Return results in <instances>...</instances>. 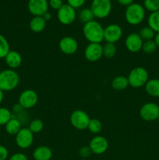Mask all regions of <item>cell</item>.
<instances>
[{
  "label": "cell",
  "instance_id": "1",
  "mask_svg": "<svg viewBox=\"0 0 159 160\" xmlns=\"http://www.w3.org/2000/svg\"><path fill=\"white\" fill-rule=\"evenodd\" d=\"M83 34L90 43L101 44L104 41V28L99 22L94 20L84 23Z\"/></svg>",
  "mask_w": 159,
  "mask_h": 160
},
{
  "label": "cell",
  "instance_id": "2",
  "mask_svg": "<svg viewBox=\"0 0 159 160\" xmlns=\"http://www.w3.org/2000/svg\"><path fill=\"white\" fill-rule=\"evenodd\" d=\"M19 84L20 76L15 70L6 69L0 71V89L2 92L14 90Z\"/></svg>",
  "mask_w": 159,
  "mask_h": 160
},
{
  "label": "cell",
  "instance_id": "3",
  "mask_svg": "<svg viewBox=\"0 0 159 160\" xmlns=\"http://www.w3.org/2000/svg\"><path fill=\"white\" fill-rule=\"evenodd\" d=\"M145 9L142 5L139 3H132L126 6L125 11V18L129 24L136 26L143 21L145 18Z\"/></svg>",
  "mask_w": 159,
  "mask_h": 160
},
{
  "label": "cell",
  "instance_id": "4",
  "mask_svg": "<svg viewBox=\"0 0 159 160\" xmlns=\"http://www.w3.org/2000/svg\"><path fill=\"white\" fill-rule=\"evenodd\" d=\"M127 78L130 87L140 88L147 84L149 80V73L144 67H137L131 70Z\"/></svg>",
  "mask_w": 159,
  "mask_h": 160
},
{
  "label": "cell",
  "instance_id": "5",
  "mask_svg": "<svg viewBox=\"0 0 159 160\" xmlns=\"http://www.w3.org/2000/svg\"><path fill=\"white\" fill-rule=\"evenodd\" d=\"M112 5L111 0H93L90 9L94 17L104 19L108 17L112 12Z\"/></svg>",
  "mask_w": 159,
  "mask_h": 160
},
{
  "label": "cell",
  "instance_id": "6",
  "mask_svg": "<svg viewBox=\"0 0 159 160\" xmlns=\"http://www.w3.org/2000/svg\"><path fill=\"white\" fill-rule=\"evenodd\" d=\"M90 120V118L88 114L82 109H76L70 114V123L78 131H84L87 129Z\"/></svg>",
  "mask_w": 159,
  "mask_h": 160
},
{
  "label": "cell",
  "instance_id": "7",
  "mask_svg": "<svg viewBox=\"0 0 159 160\" xmlns=\"http://www.w3.org/2000/svg\"><path fill=\"white\" fill-rule=\"evenodd\" d=\"M38 102V95L34 90L26 89L20 93L18 98V103L23 109L34 108Z\"/></svg>",
  "mask_w": 159,
  "mask_h": 160
},
{
  "label": "cell",
  "instance_id": "8",
  "mask_svg": "<svg viewBox=\"0 0 159 160\" xmlns=\"http://www.w3.org/2000/svg\"><path fill=\"white\" fill-rule=\"evenodd\" d=\"M139 112L142 120L147 122L154 121L159 117V106L155 102H147L140 107Z\"/></svg>",
  "mask_w": 159,
  "mask_h": 160
},
{
  "label": "cell",
  "instance_id": "9",
  "mask_svg": "<svg viewBox=\"0 0 159 160\" xmlns=\"http://www.w3.org/2000/svg\"><path fill=\"white\" fill-rule=\"evenodd\" d=\"M58 20L63 25H70L76 18V9L70 5L63 4L62 7L57 10Z\"/></svg>",
  "mask_w": 159,
  "mask_h": 160
},
{
  "label": "cell",
  "instance_id": "10",
  "mask_svg": "<svg viewBox=\"0 0 159 160\" xmlns=\"http://www.w3.org/2000/svg\"><path fill=\"white\" fill-rule=\"evenodd\" d=\"M15 142L20 148L26 149L30 148L34 142V134L28 128H22L15 135Z\"/></svg>",
  "mask_w": 159,
  "mask_h": 160
},
{
  "label": "cell",
  "instance_id": "11",
  "mask_svg": "<svg viewBox=\"0 0 159 160\" xmlns=\"http://www.w3.org/2000/svg\"><path fill=\"white\" fill-rule=\"evenodd\" d=\"M123 37V29L116 23L109 24L104 28V40L109 43H116Z\"/></svg>",
  "mask_w": 159,
  "mask_h": 160
},
{
  "label": "cell",
  "instance_id": "12",
  "mask_svg": "<svg viewBox=\"0 0 159 160\" xmlns=\"http://www.w3.org/2000/svg\"><path fill=\"white\" fill-rule=\"evenodd\" d=\"M84 56L89 62H97L103 56L102 45L100 43H89L84 49Z\"/></svg>",
  "mask_w": 159,
  "mask_h": 160
},
{
  "label": "cell",
  "instance_id": "13",
  "mask_svg": "<svg viewBox=\"0 0 159 160\" xmlns=\"http://www.w3.org/2000/svg\"><path fill=\"white\" fill-rule=\"evenodd\" d=\"M48 0H29L27 3L28 11L34 17H42L48 10Z\"/></svg>",
  "mask_w": 159,
  "mask_h": 160
},
{
  "label": "cell",
  "instance_id": "14",
  "mask_svg": "<svg viewBox=\"0 0 159 160\" xmlns=\"http://www.w3.org/2000/svg\"><path fill=\"white\" fill-rule=\"evenodd\" d=\"M78 47L77 41L71 36H65L59 42V49L65 55H73L78 50Z\"/></svg>",
  "mask_w": 159,
  "mask_h": 160
},
{
  "label": "cell",
  "instance_id": "15",
  "mask_svg": "<svg viewBox=\"0 0 159 160\" xmlns=\"http://www.w3.org/2000/svg\"><path fill=\"white\" fill-rule=\"evenodd\" d=\"M143 41L138 34V33H131L128 34L125 40V45L126 49L132 53L139 52L142 50Z\"/></svg>",
  "mask_w": 159,
  "mask_h": 160
},
{
  "label": "cell",
  "instance_id": "16",
  "mask_svg": "<svg viewBox=\"0 0 159 160\" xmlns=\"http://www.w3.org/2000/svg\"><path fill=\"white\" fill-rule=\"evenodd\" d=\"M89 147L91 149L92 153L96 155H101L105 152L108 148V142L103 136H95L90 141Z\"/></svg>",
  "mask_w": 159,
  "mask_h": 160
},
{
  "label": "cell",
  "instance_id": "17",
  "mask_svg": "<svg viewBox=\"0 0 159 160\" xmlns=\"http://www.w3.org/2000/svg\"><path fill=\"white\" fill-rule=\"evenodd\" d=\"M6 64L11 70H16L22 64V56L20 53L15 50H10L4 58Z\"/></svg>",
  "mask_w": 159,
  "mask_h": 160
},
{
  "label": "cell",
  "instance_id": "18",
  "mask_svg": "<svg viewBox=\"0 0 159 160\" xmlns=\"http://www.w3.org/2000/svg\"><path fill=\"white\" fill-rule=\"evenodd\" d=\"M52 157V151L46 145H41L36 148L33 152V158L34 160H50Z\"/></svg>",
  "mask_w": 159,
  "mask_h": 160
},
{
  "label": "cell",
  "instance_id": "19",
  "mask_svg": "<svg viewBox=\"0 0 159 160\" xmlns=\"http://www.w3.org/2000/svg\"><path fill=\"white\" fill-rule=\"evenodd\" d=\"M144 87L147 95L154 98H159V79H149Z\"/></svg>",
  "mask_w": 159,
  "mask_h": 160
},
{
  "label": "cell",
  "instance_id": "20",
  "mask_svg": "<svg viewBox=\"0 0 159 160\" xmlns=\"http://www.w3.org/2000/svg\"><path fill=\"white\" fill-rule=\"evenodd\" d=\"M5 129L6 133L10 135H16L22 129L21 121L17 117H12L10 120L5 125Z\"/></svg>",
  "mask_w": 159,
  "mask_h": 160
},
{
  "label": "cell",
  "instance_id": "21",
  "mask_svg": "<svg viewBox=\"0 0 159 160\" xmlns=\"http://www.w3.org/2000/svg\"><path fill=\"white\" fill-rule=\"evenodd\" d=\"M30 29L34 33H41L46 27V21L42 17H34L29 23Z\"/></svg>",
  "mask_w": 159,
  "mask_h": 160
},
{
  "label": "cell",
  "instance_id": "22",
  "mask_svg": "<svg viewBox=\"0 0 159 160\" xmlns=\"http://www.w3.org/2000/svg\"><path fill=\"white\" fill-rule=\"evenodd\" d=\"M112 88L116 91H123L129 87L128 78L124 76H117L112 81Z\"/></svg>",
  "mask_w": 159,
  "mask_h": 160
},
{
  "label": "cell",
  "instance_id": "23",
  "mask_svg": "<svg viewBox=\"0 0 159 160\" xmlns=\"http://www.w3.org/2000/svg\"><path fill=\"white\" fill-rule=\"evenodd\" d=\"M147 23L148 27H150L154 32H159V10L151 12L148 17Z\"/></svg>",
  "mask_w": 159,
  "mask_h": 160
},
{
  "label": "cell",
  "instance_id": "24",
  "mask_svg": "<svg viewBox=\"0 0 159 160\" xmlns=\"http://www.w3.org/2000/svg\"><path fill=\"white\" fill-rule=\"evenodd\" d=\"M103 48V56L108 59L113 58L117 52V48L115 44L106 42L104 45H102Z\"/></svg>",
  "mask_w": 159,
  "mask_h": 160
},
{
  "label": "cell",
  "instance_id": "25",
  "mask_svg": "<svg viewBox=\"0 0 159 160\" xmlns=\"http://www.w3.org/2000/svg\"><path fill=\"white\" fill-rule=\"evenodd\" d=\"M138 34L141 38L143 42L149 40H154L155 37L156 33L151 29L150 27H143V28L140 30Z\"/></svg>",
  "mask_w": 159,
  "mask_h": 160
},
{
  "label": "cell",
  "instance_id": "26",
  "mask_svg": "<svg viewBox=\"0 0 159 160\" xmlns=\"http://www.w3.org/2000/svg\"><path fill=\"white\" fill-rule=\"evenodd\" d=\"M9 51L10 46L9 42L5 36L0 34V59H4Z\"/></svg>",
  "mask_w": 159,
  "mask_h": 160
},
{
  "label": "cell",
  "instance_id": "27",
  "mask_svg": "<svg viewBox=\"0 0 159 160\" xmlns=\"http://www.w3.org/2000/svg\"><path fill=\"white\" fill-rule=\"evenodd\" d=\"M102 123L98 119H90L87 129L90 133L94 134H98L102 130Z\"/></svg>",
  "mask_w": 159,
  "mask_h": 160
},
{
  "label": "cell",
  "instance_id": "28",
  "mask_svg": "<svg viewBox=\"0 0 159 160\" xmlns=\"http://www.w3.org/2000/svg\"><path fill=\"white\" fill-rule=\"evenodd\" d=\"M28 128L33 134H38L44 129V122L41 119H34L31 120Z\"/></svg>",
  "mask_w": 159,
  "mask_h": 160
},
{
  "label": "cell",
  "instance_id": "29",
  "mask_svg": "<svg viewBox=\"0 0 159 160\" xmlns=\"http://www.w3.org/2000/svg\"><path fill=\"white\" fill-rule=\"evenodd\" d=\"M79 18L82 23H88V22L94 20V16L90 8H85V9H83L80 12Z\"/></svg>",
  "mask_w": 159,
  "mask_h": 160
},
{
  "label": "cell",
  "instance_id": "30",
  "mask_svg": "<svg viewBox=\"0 0 159 160\" xmlns=\"http://www.w3.org/2000/svg\"><path fill=\"white\" fill-rule=\"evenodd\" d=\"M12 117V114L9 109L0 107V126H5Z\"/></svg>",
  "mask_w": 159,
  "mask_h": 160
},
{
  "label": "cell",
  "instance_id": "31",
  "mask_svg": "<svg viewBox=\"0 0 159 160\" xmlns=\"http://www.w3.org/2000/svg\"><path fill=\"white\" fill-rule=\"evenodd\" d=\"M157 46L156 45L154 40H149L145 41L143 43L142 46V51L146 54H152L157 49Z\"/></svg>",
  "mask_w": 159,
  "mask_h": 160
},
{
  "label": "cell",
  "instance_id": "32",
  "mask_svg": "<svg viewBox=\"0 0 159 160\" xmlns=\"http://www.w3.org/2000/svg\"><path fill=\"white\" fill-rule=\"evenodd\" d=\"M143 6L145 10H147L151 12H156L159 10V1L158 0H144Z\"/></svg>",
  "mask_w": 159,
  "mask_h": 160
},
{
  "label": "cell",
  "instance_id": "33",
  "mask_svg": "<svg viewBox=\"0 0 159 160\" xmlns=\"http://www.w3.org/2000/svg\"><path fill=\"white\" fill-rule=\"evenodd\" d=\"M92 154V151L90 148L88 146H83L80 148L79 150V156L82 158L83 159H87V158L90 157Z\"/></svg>",
  "mask_w": 159,
  "mask_h": 160
},
{
  "label": "cell",
  "instance_id": "34",
  "mask_svg": "<svg viewBox=\"0 0 159 160\" xmlns=\"http://www.w3.org/2000/svg\"><path fill=\"white\" fill-rule=\"evenodd\" d=\"M86 2V0H67V4L70 5L75 9L82 7Z\"/></svg>",
  "mask_w": 159,
  "mask_h": 160
},
{
  "label": "cell",
  "instance_id": "35",
  "mask_svg": "<svg viewBox=\"0 0 159 160\" xmlns=\"http://www.w3.org/2000/svg\"><path fill=\"white\" fill-rule=\"evenodd\" d=\"M62 5H63L62 0H49L48 1V6L52 9H55V10H59L62 7Z\"/></svg>",
  "mask_w": 159,
  "mask_h": 160
},
{
  "label": "cell",
  "instance_id": "36",
  "mask_svg": "<svg viewBox=\"0 0 159 160\" xmlns=\"http://www.w3.org/2000/svg\"><path fill=\"white\" fill-rule=\"evenodd\" d=\"M9 160H28L27 156L22 152H17L12 154Z\"/></svg>",
  "mask_w": 159,
  "mask_h": 160
},
{
  "label": "cell",
  "instance_id": "37",
  "mask_svg": "<svg viewBox=\"0 0 159 160\" xmlns=\"http://www.w3.org/2000/svg\"><path fill=\"white\" fill-rule=\"evenodd\" d=\"M9 156V151L4 145H0V160H6Z\"/></svg>",
  "mask_w": 159,
  "mask_h": 160
},
{
  "label": "cell",
  "instance_id": "38",
  "mask_svg": "<svg viewBox=\"0 0 159 160\" xmlns=\"http://www.w3.org/2000/svg\"><path fill=\"white\" fill-rule=\"evenodd\" d=\"M117 2L120 5L124 6H128L132 4V3H133V0H117Z\"/></svg>",
  "mask_w": 159,
  "mask_h": 160
},
{
  "label": "cell",
  "instance_id": "39",
  "mask_svg": "<svg viewBox=\"0 0 159 160\" xmlns=\"http://www.w3.org/2000/svg\"><path fill=\"white\" fill-rule=\"evenodd\" d=\"M13 112H15V113H20V112H22V111L23 110V109L22 108V106H20L19 103H17V104H16L15 106H13Z\"/></svg>",
  "mask_w": 159,
  "mask_h": 160
},
{
  "label": "cell",
  "instance_id": "40",
  "mask_svg": "<svg viewBox=\"0 0 159 160\" xmlns=\"http://www.w3.org/2000/svg\"><path fill=\"white\" fill-rule=\"evenodd\" d=\"M42 17H43V18L45 19V20L46 22L47 21H49V20L51 19V14L50 13V12L48 11V12H46L45 14H44L43 16H42Z\"/></svg>",
  "mask_w": 159,
  "mask_h": 160
},
{
  "label": "cell",
  "instance_id": "41",
  "mask_svg": "<svg viewBox=\"0 0 159 160\" xmlns=\"http://www.w3.org/2000/svg\"><path fill=\"white\" fill-rule=\"evenodd\" d=\"M154 42H155L156 45H157V47H159V32L158 33H156L155 34V37H154Z\"/></svg>",
  "mask_w": 159,
  "mask_h": 160
},
{
  "label": "cell",
  "instance_id": "42",
  "mask_svg": "<svg viewBox=\"0 0 159 160\" xmlns=\"http://www.w3.org/2000/svg\"><path fill=\"white\" fill-rule=\"evenodd\" d=\"M3 99H4V92H2V91L0 89V104L2 102Z\"/></svg>",
  "mask_w": 159,
  "mask_h": 160
},
{
  "label": "cell",
  "instance_id": "43",
  "mask_svg": "<svg viewBox=\"0 0 159 160\" xmlns=\"http://www.w3.org/2000/svg\"><path fill=\"white\" fill-rule=\"evenodd\" d=\"M157 120H158V121H159V117H158V119H157Z\"/></svg>",
  "mask_w": 159,
  "mask_h": 160
},
{
  "label": "cell",
  "instance_id": "44",
  "mask_svg": "<svg viewBox=\"0 0 159 160\" xmlns=\"http://www.w3.org/2000/svg\"><path fill=\"white\" fill-rule=\"evenodd\" d=\"M82 160H87V159H82Z\"/></svg>",
  "mask_w": 159,
  "mask_h": 160
},
{
  "label": "cell",
  "instance_id": "45",
  "mask_svg": "<svg viewBox=\"0 0 159 160\" xmlns=\"http://www.w3.org/2000/svg\"><path fill=\"white\" fill-rule=\"evenodd\" d=\"M158 1H159V0H158Z\"/></svg>",
  "mask_w": 159,
  "mask_h": 160
}]
</instances>
